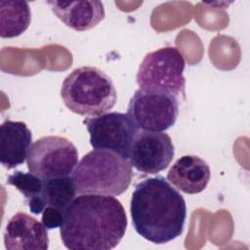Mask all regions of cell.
Returning <instances> with one entry per match:
<instances>
[{
  "label": "cell",
  "instance_id": "obj_1",
  "mask_svg": "<svg viewBox=\"0 0 250 250\" xmlns=\"http://www.w3.org/2000/svg\"><path fill=\"white\" fill-rule=\"evenodd\" d=\"M127 216L114 196L81 194L63 213L60 234L70 250H109L122 240Z\"/></svg>",
  "mask_w": 250,
  "mask_h": 250
},
{
  "label": "cell",
  "instance_id": "obj_2",
  "mask_svg": "<svg viewBox=\"0 0 250 250\" xmlns=\"http://www.w3.org/2000/svg\"><path fill=\"white\" fill-rule=\"evenodd\" d=\"M130 213L133 227L142 237L164 244L183 233L187 207L183 195L164 177L156 176L137 184Z\"/></svg>",
  "mask_w": 250,
  "mask_h": 250
},
{
  "label": "cell",
  "instance_id": "obj_3",
  "mask_svg": "<svg viewBox=\"0 0 250 250\" xmlns=\"http://www.w3.org/2000/svg\"><path fill=\"white\" fill-rule=\"evenodd\" d=\"M133 177L130 161L104 149H93L77 163L71 178L80 194L116 196L129 188Z\"/></svg>",
  "mask_w": 250,
  "mask_h": 250
},
{
  "label": "cell",
  "instance_id": "obj_4",
  "mask_svg": "<svg viewBox=\"0 0 250 250\" xmlns=\"http://www.w3.org/2000/svg\"><path fill=\"white\" fill-rule=\"evenodd\" d=\"M61 97L65 106L83 116H99L111 109L117 93L111 78L95 66H81L63 80Z\"/></svg>",
  "mask_w": 250,
  "mask_h": 250
},
{
  "label": "cell",
  "instance_id": "obj_5",
  "mask_svg": "<svg viewBox=\"0 0 250 250\" xmlns=\"http://www.w3.org/2000/svg\"><path fill=\"white\" fill-rule=\"evenodd\" d=\"M186 62L175 47H163L147 53L143 59L136 82L144 92L168 94L178 100L186 98Z\"/></svg>",
  "mask_w": 250,
  "mask_h": 250
},
{
  "label": "cell",
  "instance_id": "obj_6",
  "mask_svg": "<svg viewBox=\"0 0 250 250\" xmlns=\"http://www.w3.org/2000/svg\"><path fill=\"white\" fill-rule=\"evenodd\" d=\"M78 163V151L66 138L45 136L35 141L26 157L28 171L42 180L68 176Z\"/></svg>",
  "mask_w": 250,
  "mask_h": 250
},
{
  "label": "cell",
  "instance_id": "obj_7",
  "mask_svg": "<svg viewBox=\"0 0 250 250\" xmlns=\"http://www.w3.org/2000/svg\"><path fill=\"white\" fill-rule=\"evenodd\" d=\"M127 114L139 130L162 132L171 128L179 114V100L171 95L135 91Z\"/></svg>",
  "mask_w": 250,
  "mask_h": 250
},
{
  "label": "cell",
  "instance_id": "obj_8",
  "mask_svg": "<svg viewBox=\"0 0 250 250\" xmlns=\"http://www.w3.org/2000/svg\"><path fill=\"white\" fill-rule=\"evenodd\" d=\"M95 149L112 151L128 159L134 138L139 129L128 114L108 112L83 120Z\"/></svg>",
  "mask_w": 250,
  "mask_h": 250
},
{
  "label": "cell",
  "instance_id": "obj_9",
  "mask_svg": "<svg viewBox=\"0 0 250 250\" xmlns=\"http://www.w3.org/2000/svg\"><path fill=\"white\" fill-rule=\"evenodd\" d=\"M174 154L175 147L168 134L139 130L134 138L128 159L139 172L157 174L169 166Z\"/></svg>",
  "mask_w": 250,
  "mask_h": 250
},
{
  "label": "cell",
  "instance_id": "obj_10",
  "mask_svg": "<svg viewBox=\"0 0 250 250\" xmlns=\"http://www.w3.org/2000/svg\"><path fill=\"white\" fill-rule=\"evenodd\" d=\"M4 244L7 250H47V228L34 217L18 212L6 226Z\"/></svg>",
  "mask_w": 250,
  "mask_h": 250
},
{
  "label": "cell",
  "instance_id": "obj_11",
  "mask_svg": "<svg viewBox=\"0 0 250 250\" xmlns=\"http://www.w3.org/2000/svg\"><path fill=\"white\" fill-rule=\"evenodd\" d=\"M52 12L68 27L86 31L98 25L105 17L103 2L98 0L47 1Z\"/></svg>",
  "mask_w": 250,
  "mask_h": 250
},
{
  "label": "cell",
  "instance_id": "obj_12",
  "mask_svg": "<svg viewBox=\"0 0 250 250\" xmlns=\"http://www.w3.org/2000/svg\"><path fill=\"white\" fill-rule=\"evenodd\" d=\"M210 175V168L205 160L197 155H184L168 171L167 181L185 193L195 194L205 189Z\"/></svg>",
  "mask_w": 250,
  "mask_h": 250
},
{
  "label": "cell",
  "instance_id": "obj_13",
  "mask_svg": "<svg viewBox=\"0 0 250 250\" xmlns=\"http://www.w3.org/2000/svg\"><path fill=\"white\" fill-rule=\"evenodd\" d=\"M32 141L31 131L21 121L6 120L0 126V162L7 169L21 165Z\"/></svg>",
  "mask_w": 250,
  "mask_h": 250
},
{
  "label": "cell",
  "instance_id": "obj_14",
  "mask_svg": "<svg viewBox=\"0 0 250 250\" xmlns=\"http://www.w3.org/2000/svg\"><path fill=\"white\" fill-rule=\"evenodd\" d=\"M31 21L27 2L20 0L0 1V36L14 38L22 34Z\"/></svg>",
  "mask_w": 250,
  "mask_h": 250
},
{
  "label": "cell",
  "instance_id": "obj_15",
  "mask_svg": "<svg viewBox=\"0 0 250 250\" xmlns=\"http://www.w3.org/2000/svg\"><path fill=\"white\" fill-rule=\"evenodd\" d=\"M77 191L71 177L64 176L44 180L41 199L45 205L57 208L64 213L74 200Z\"/></svg>",
  "mask_w": 250,
  "mask_h": 250
},
{
  "label": "cell",
  "instance_id": "obj_16",
  "mask_svg": "<svg viewBox=\"0 0 250 250\" xmlns=\"http://www.w3.org/2000/svg\"><path fill=\"white\" fill-rule=\"evenodd\" d=\"M43 182L44 180L32 173H24L20 170L9 175L7 179V184L14 186L21 192L28 204L30 212L35 215L42 214L45 209V205L41 199Z\"/></svg>",
  "mask_w": 250,
  "mask_h": 250
},
{
  "label": "cell",
  "instance_id": "obj_17",
  "mask_svg": "<svg viewBox=\"0 0 250 250\" xmlns=\"http://www.w3.org/2000/svg\"><path fill=\"white\" fill-rule=\"evenodd\" d=\"M62 219H63V212L57 208L47 206L42 212L41 221H42V224L47 228V229L60 228L62 226Z\"/></svg>",
  "mask_w": 250,
  "mask_h": 250
}]
</instances>
